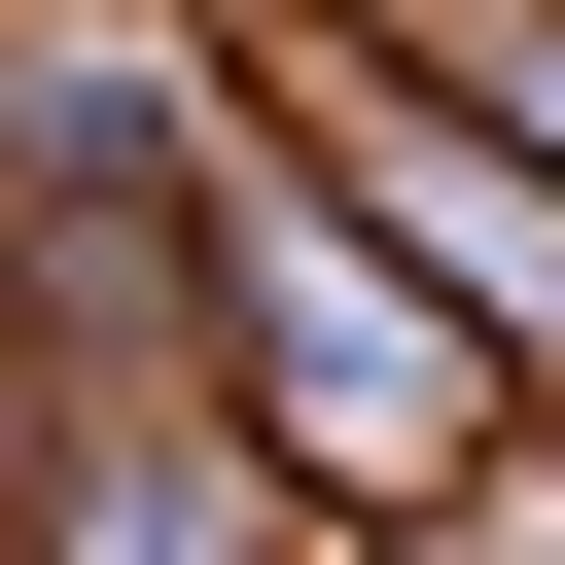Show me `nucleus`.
<instances>
[{"instance_id": "f257e3e1", "label": "nucleus", "mask_w": 565, "mask_h": 565, "mask_svg": "<svg viewBox=\"0 0 565 565\" xmlns=\"http://www.w3.org/2000/svg\"><path fill=\"white\" fill-rule=\"evenodd\" d=\"M282 106H318L282 177H318V212H353V247H388L459 353H565V141H530V106H459L424 35H318Z\"/></svg>"}]
</instances>
